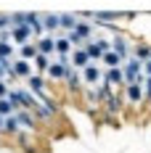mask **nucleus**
Wrapping results in <instances>:
<instances>
[{
    "instance_id": "obj_1",
    "label": "nucleus",
    "mask_w": 151,
    "mask_h": 153,
    "mask_svg": "<svg viewBox=\"0 0 151 153\" xmlns=\"http://www.w3.org/2000/svg\"><path fill=\"white\" fill-rule=\"evenodd\" d=\"M72 71H74V69H72V61H69V58H64V56H59V61L50 63L48 76H50V79H56V82H61V79H69Z\"/></svg>"
},
{
    "instance_id": "obj_2",
    "label": "nucleus",
    "mask_w": 151,
    "mask_h": 153,
    "mask_svg": "<svg viewBox=\"0 0 151 153\" xmlns=\"http://www.w3.org/2000/svg\"><path fill=\"white\" fill-rule=\"evenodd\" d=\"M80 74H82V82H85L88 87H98V85L104 82L106 69H104V66H98V63H90V66H88V69H82Z\"/></svg>"
},
{
    "instance_id": "obj_3",
    "label": "nucleus",
    "mask_w": 151,
    "mask_h": 153,
    "mask_svg": "<svg viewBox=\"0 0 151 153\" xmlns=\"http://www.w3.org/2000/svg\"><path fill=\"white\" fill-rule=\"evenodd\" d=\"M111 50H114V53H117V56H122V58H125V61H127V58H133V45H130V37H125V34H114V37H111Z\"/></svg>"
},
{
    "instance_id": "obj_4",
    "label": "nucleus",
    "mask_w": 151,
    "mask_h": 153,
    "mask_svg": "<svg viewBox=\"0 0 151 153\" xmlns=\"http://www.w3.org/2000/svg\"><path fill=\"white\" fill-rule=\"evenodd\" d=\"M11 71H14L16 79H29V76H35V66H32L29 61H24V58H14Z\"/></svg>"
},
{
    "instance_id": "obj_5",
    "label": "nucleus",
    "mask_w": 151,
    "mask_h": 153,
    "mask_svg": "<svg viewBox=\"0 0 151 153\" xmlns=\"http://www.w3.org/2000/svg\"><path fill=\"white\" fill-rule=\"evenodd\" d=\"M122 95L127 98V103H130V106H135V103H143V82H135V85H125V87H122Z\"/></svg>"
},
{
    "instance_id": "obj_6",
    "label": "nucleus",
    "mask_w": 151,
    "mask_h": 153,
    "mask_svg": "<svg viewBox=\"0 0 151 153\" xmlns=\"http://www.w3.org/2000/svg\"><path fill=\"white\" fill-rule=\"evenodd\" d=\"M32 27L29 24H16L14 29H11V37H14V42L16 45H29V40H32Z\"/></svg>"
},
{
    "instance_id": "obj_7",
    "label": "nucleus",
    "mask_w": 151,
    "mask_h": 153,
    "mask_svg": "<svg viewBox=\"0 0 151 153\" xmlns=\"http://www.w3.org/2000/svg\"><path fill=\"white\" fill-rule=\"evenodd\" d=\"M69 61H72V69H74V71H82V69H88V66H90V56H88V50H85V48H77L74 53H72V56H69Z\"/></svg>"
},
{
    "instance_id": "obj_8",
    "label": "nucleus",
    "mask_w": 151,
    "mask_h": 153,
    "mask_svg": "<svg viewBox=\"0 0 151 153\" xmlns=\"http://www.w3.org/2000/svg\"><path fill=\"white\" fill-rule=\"evenodd\" d=\"M27 90H29L35 98H43V95H48V92H45V79H43L40 74H35V76H29V79H27Z\"/></svg>"
},
{
    "instance_id": "obj_9",
    "label": "nucleus",
    "mask_w": 151,
    "mask_h": 153,
    "mask_svg": "<svg viewBox=\"0 0 151 153\" xmlns=\"http://www.w3.org/2000/svg\"><path fill=\"white\" fill-rule=\"evenodd\" d=\"M74 34L80 37V42H82V45H88V42L93 40V24H88V19H80Z\"/></svg>"
},
{
    "instance_id": "obj_10",
    "label": "nucleus",
    "mask_w": 151,
    "mask_h": 153,
    "mask_svg": "<svg viewBox=\"0 0 151 153\" xmlns=\"http://www.w3.org/2000/svg\"><path fill=\"white\" fill-rule=\"evenodd\" d=\"M16 119H19V124H21V132H35L37 122H35L32 111H16Z\"/></svg>"
},
{
    "instance_id": "obj_11",
    "label": "nucleus",
    "mask_w": 151,
    "mask_h": 153,
    "mask_svg": "<svg viewBox=\"0 0 151 153\" xmlns=\"http://www.w3.org/2000/svg\"><path fill=\"white\" fill-rule=\"evenodd\" d=\"M35 45H37V50H40V56H50V53H56V37L45 34V37H40Z\"/></svg>"
},
{
    "instance_id": "obj_12",
    "label": "nucleus",
    "mask_w": 151,
    "mask_h": 153,
    "mask_svg": "<svg viewBox=\"0 0 151 153\" xmlns=\"http://www.w3.org/2000/svg\"><path fill=\"white\" fill-rule=\"evenodd\" d=\"M77 48L72 45V42H69V37H56V53H59V56H64V58H69V56H72V53H74Z\"/></svg>"
},
{
    "instance_id": "obj_13",
    "label": "nucleus",
    "mask_w": 151,
    "mask_h": 153,
    "mask_svg": "<svg viewBox=\"0 0 151 153\" xmlns=\"http://www.w3.org/2000/svg\"><path fill=\"white\" fill-rule=\"evenodd\" d=\"M104 79L109 82V85H117V87H125V71H122V66H119V69H106Z\"/></svg>"
},
{
    "instance_id": "obj_14",
    "label": "nucleus",
    "mask_w": 151,
    "mask_h": 153,
    "mask_svg": "<svg viewBox=\"0 0 151 153\" xmlns=\"http://www.w3.org/2000/svg\"><path fill=\"white\" fill-rule=\"evenodd\" d=\"M43 24H45V32H59L61 29V16L59 13H43Z\"/></svg>"
},
{
    "instance_id": "obj_15",
    "label": "nucleus",
    "mask_w": 151,
    "mask_h": 153,
    "mask_svg": "<svg viewBox=\"0 0 151 153\" xmlns=\"http://www.w3.org/2000/svg\"><path fill=\"white\" fill-rule=\"evenodd\" d=\"M119 63H125V58L117 56L114 50H109L104 58H101V66H104V69H119Z\"/></svg>"
},
{
    "instance_id": "obj_16",
    "label": "nucleus",
    "mask_w": 151,
    "mask_h": 153,
    "mask_svg": "<svg viewBox=\"0 0 151 153\" xmlns=\"http://www.w3.org/2000/svg\"><path fill=\"white\" fill-rule=\"evenodd\" d=\"M61 16V29L66 32H74L77 24H80V13H59Z\"/></svg>"
},
{
    "instance_id": "obj_17",
    "label": "nucleus",
    "mask_w": 151,
    "mask_h": 153,
    "mask_svg": "<svg viewBox=\"0 0 151 153\" xmlns=\"http://www.w3.org/2000/svg\"><path fill=\"white\" fill-rule=\"evenodd\" d=\"M37 56H40V50H37V45H35V42H29V45H21V50H19V58H24V61H35V58H37Z\"/></svg>"
},
{
    "instance_id": "obj_18",
    "label": "nucleus",
    "mask_w": 151,
    "mask_h": 153,
    "mask_svg": "<svg viewBox=\"0 0 151 153\" xmlns=\"http://www.w3.org/2000/svg\"><path fill=\"white\" fill-rule=\"evenodd\" d=\"M21 132V124H19V119L16 116H8L5 119V127H3V135H11V137H16Z\"/></svg>"
},
{
    "instance_id": "obj_19",
    "label": "nucleus",
    "mask_w": 151,
    "mask_h": 153,
    "mask_svg": "<svg viewBox=\"0 0 151 153\" xmlns=\"http://www.w3.org/2000/svg\"><path fill=\"white\" fill-rule=\"evenodd\" d=\"M50 58H48V56H37V58H35V61H32V66H35V71H37V74H43V71H50Z\"/></svg>"
},
{
    "instance_id": "obj_20",
    "label": "nucleus",
    "mask_w": 151,
    "mask_h": 153,
    "mask_svg": "<svg viewBox=\"0 0 151 153\" xmlns=\"http://www.w3.org/2000/svg\"><path fill=\"white\" fill-rule=\"evenodd\" d=\"M133 58H138L140 63L151 61V48L149 45H135V48H133Z\"/></svg>"
},
{
    "instance_id": "obj_21",
    "label": "nucleus",
    "mask_w": 151,
    "mask_h": 153,
    "mask_svg": "<svg viewBox=\"0 0 151 153\" xmlns=\"http://www.w3.org/2000/svg\"><path fill=\"white\" fill-rule=\"evenodd\" d=\"M0 116H3V119H8V116H16V106L8 100V98H3V100H0Z\"/></svg>"
},
{
    "instance_id": "obj_22",
    "label": "nucleus",
    "mask_w": 151,
    "mask_h": 153,
    "mask_svg": "<svg viewBox=\"0 0 151 153\" xmlns=\"http://www.w3.org/2000/svg\"><path fill=\"white\" fill-rule=\"evenodd\" d=\"M66 82H69V90H72V92H80V90H85V87H80V85H82V74H80V71H72Z\"/></svg>"
},
{
    "instance_id": "obj_23",
    "label": "nucleus",
    "mask_w": 151,
    "mask_h": 153,
    "mask_svg": "<svg viewBox=\"0 0 151 153\" xmlns=\"http://www.w3.org/2000/svg\"><path fill=\"white\" fill-rule=\"evenodd\" d=\"M14 58V42H0V61H11Z\"/></svg>"
},
{
    "instance_id": "obj_24",
    "label": "nucleus",
    "mask_w": 151,
    "mask_h": 153,
    "mask_svg": "<svg viewBox=\"0 0 151 153\" xmlns=\"http://www.w3.org/2000/svg\"><path fill=\"white\" fill-rule=\"evenodd\" d=\"M8 29H14V19H11V13H0V32Z\"/></svg>"
},
{
    "instance_id": "obj_25",
    "label": "nucleus",
    "mask_w": 151,
    "mask_h": 153,
    "mask_svg": "<svg viewBox=\"0 0 151 153\" xmlns=\"http://www.w3.org/2000/svg\"><path fill=\"white\" fill-rule=\"evenodd\" d=\"M8 95H11V90H8V82H3V79H0V100H3V98H8Z\"/></svg>"
},
{
    "instance_id": "obj_26",
    "label": "nucleus",
    "mask_w": 151,
    "mask_h": 153,
    "mask_svg": "<svg viewBox=\"0 0 151 153\" xmlns=\"http://www.w3.org/2000/svg\"><path fill=\"white\" fill-rule=\"evenodd\" d=\"M3 127H5V119L0 116V135H3Z\"/></svg>"
}]
</instances>
